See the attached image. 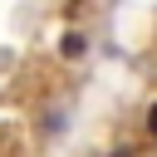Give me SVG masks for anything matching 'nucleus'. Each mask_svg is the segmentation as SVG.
I'll return each mask as SVG.
<instances>
[{"label": "nucleus", "mask_w": 157, "mask_h": 157, "mask_svg": "<svg viewBox=\"0 0 157 157\" xmlns=\"http://www.w3.org/2000/svg\"><path fill=\"white\" fill-rule=\"evenodd\" d=\"M83 49H88V39H83L78 29H69V34H64V44H59V54H64V59H78Z\"/></svg>", "instance_id": "nucleus-1"}, {"label": "nucleus", "mask_w": 157, "mask_h": 157, "mask_svg": "<svg viewBox=\"0 0 157 157\" xmlns=\"http://www.w3.org/2000/svg\"><path fill=\"white\" fill-rule=\"evenodd\" d=\"M147 132H152V137H157V103H152V108H147Z\"/></svg>", "instance_id": "nucleus-2"}, {"label": "nucleus", "mask_w": 157, "mask_h": 157, "mask_svg": "<svg viewBox=\"0 0 157 157\" xmlns=\"http://www.w3.org/2000/svg\"><path fill=\"white\" fill-rule=\"evenodd\" d=\"M113 157H132V152H128V147H118V152H113Z\"/></svg>", "instance_id": "nucleus-3"}]
</instances>
